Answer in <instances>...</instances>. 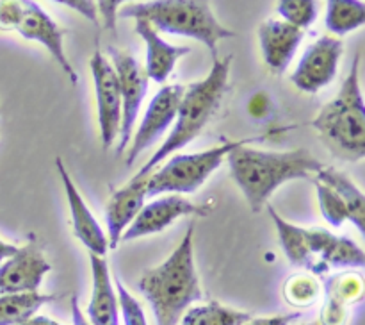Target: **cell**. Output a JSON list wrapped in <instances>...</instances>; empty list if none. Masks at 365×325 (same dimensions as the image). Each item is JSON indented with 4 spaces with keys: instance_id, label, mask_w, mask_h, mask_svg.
<instances>
[{
    "instance_id": "cell-1",
    "label": "cell",
    "mask_w": 365,
    "mask_h": 325,
    "mask_svg": "<svg viewBox=\"0 0 365 325\" xmlns=\"http://www.w3.org/2000/svg\"><path fill=\"white\" fill-rule=\"evenodd\" d=\"M230 175L241 188L253 213H260L267 206L274 191L294 179H309L323 170V163L307 149L257 150L242 145L227 156Z\"/></svg>"
},
{
    "instance_id": "cell-2",
    "label": "cell",
    "mask_w": 365,
    "mask_h": 325,
    "mask_svg": "<svg viewBox=\"0 0 365 325\" xmlns=\"http://www.w3.org/2000/svg\"><path fill=\"white\" fill-rule=\"evenodd\" d=\"M195 221L187 225L184 238L159 266L143 271L138 289L152 306L157 325H178L192 302L203 299L195 266Z\"/></svg>"
},
{
    "instance_id": "cell-3",
    "label": "cell",
    "mask_w": 365,
    "mask_h": 325,
    "mask_svg": "<svg viewBox=\"0 0 365 325\" xmlns=\"http://www.w3.org/2000/svg\"><path fill=\"white\" fill-rule=\"evenodd\" d=\"M232 59H234L232 56H225L223 59L217 57L205 79L192 82L187 88H184V95H182L170 136L159 146V150H155V154L150 157L148 163L135 174L138 177H148L160 161L189 145L209 125V121L220 109L225 93L228 89V74H230Z\"/></svg>"
},
{
    "instance_id": "cell-4",
    "label": "cell",
    "mask_w": 365,
    "mask_h": 325,
    "mask_svg": "<svg viewBox=\"0 0 365 325\" xmlns=\"http://www.w3.org/2000/svg\"><path fill=\"white\" fill-rule=\"evenodd\" d=\"M321 141L331 154L344 161H360L365 156V104L360 89V54H355L341 91L312 120Z\"/></svg>"
},
{
    "instance_id": "cell-5",
    "label": "cell",
    "mask_w": 365,
    "mask_h": 325,
    "mask_svg": "<svg viewBox=\"0 0 365 325\" xmlns=\"http://www.w3.org/2000/svg\"><path fill=\"white\" fill-rule=\"evenodd\" d=\"M118 16L143 20L152 25L157 32L163 31L198 39L209 46L212 61L217 59V41L237 36V32L217 21L209 2H200V0L134 2L120 7Z\"/></svg>"
},
{
    "instance_id": "cell-6",
    "label": "cell",
    "mask_w": 365,
    "mask_h": 325,
    "mask_svg": "<svg viewBox=\"0 0 365 325\" xmlns=\"http://www.w3.org/2000/svg\"><path fill=\"white\" fill-rule=\"evenodd\" d=\"M259 138H246L239 141L225 139L214 149L195 154H177L171 157L163 168L148 175L146 182V196H159L163 193H192L223 164L228 154L234 149L255 141Z\"/></svg>"
},
{
    "instance_id": "cell-7",
    "label": "cell",
    "mask_w": 365,
    "mask_h": 325,
    "mask_svg": "<svg viewBox=\"0 0 365 325\" xmlns=\"http://www.w3.org/2000/svg\"><path fill=\"white\" fill-rule=\"evenodd\" d=\"M107 50H109L110 64H113L114 71H116L118 84H120L121 124L120 132H118L120 141H118L116 154L121 156L132 139V132H134L139 109H141L146 91H148L150 79L146 75L145 66L130 52L116 49V46H109Z\"/></svg>"
},
{
    "instance_id": "cell-8",
    "label": "cell",
    "mask_w": 365,
    "mask_h": 325,
    "mask_svg": "<svg viewBox=\"0 0 365 325\" xmlns=\"http://www.w3.org/2000/svg\"><path fill=\"white\" fill-rule=\"evenodd\" d=\"M182 95H184V86L180 84L164 86L155 93L152 102L148 104V109L143 116L141 125L138 127L135 134H132L130 149L127 150V157H125L127 168L134 166L138 157L148 146H152L166 132L170 125L175 124Z\"/></svg>"
},
{
    "instance_id": "cell-9",
    "label": "cell",
    "mask_w": 365,
    "mask_h": 325,
    "mask_svg": "<svg viewBox=\"0 0 365 325\" xmlns=\"http://www.w3.org/2000/svg\"><path fill=\"white\" fill-rule=\"evenodd\" d=\"M89 68H91L93 82H95L100 138H102L103 150H109L114 139L118 138L121 124L120 84H118V77L113 64L103 56L98 45H96L91 59H89Z\"/></svg>"
},
{
    "instance_id": "cell-10",
    "label": "cell",
    "mask_w": 365,
    "mask_h": 325,
    "mask_svg": "<svg viewBox=\"0 0 365 325\" xmlns=\"http://www.w3.org/2000/svg\"><path fill=\"white\" fill-rule=\"evenodd\" d=\"M344 43L335 36H321L305 50L291 81L303 93H317L337 75Z\"/></svg>"
},
{
    "instance_id": "cell-11",
    "label": "cell",
    "mask_w": 365,
    "mask_h": 325,
    "mask_svg": "<svg viewBox=\"0 0 365 325\" xmlns=\"http://www.w3.org/2000/svg\"><path fill=\"white\" fill-rule=\"evenodd\" d=\"M210 213H212V207L209 204H195L182 195L160 196V199L143 206L130 227L123 232L121 241H132V239L143 238V236L157 234L182 216L205 218Z\"/></svg>"
},
{
    "instance_id": "cell-12",
    "label": "cell",
    "mask_w": 365,
    "mask_h": 325,
    "mask_svg": "<svg viewBox=\"0 0 365 325\" xmlns=\"http://www.w3.org/2000/svg\"><path fill=\"white\" fill-rule=\"evenodd\" d=\"M14 31L24 39L41 43L48 50L50 56L57 61V64L63 68V71L70 79L71 84H77L78 75L73 70L70 61H68L66 50H64L66 29L59 27L57 21L38 2H32V0H24L21 2V16Z\"/></svg>"
},
{
    "instance_id": "cell-13",
    "label": "cell",
    "mask_w": 365,
    "mask_h": 325,
    "mask_svg": "<svg viewBox=\"0 0 365 325\" xmlns=\"http://www.w3.org/2000/svg\"><path fill=\"white\" fill-rule=\"evenodd\" d=\"M52 264L45 259L38 238L29 234V241L0 264V295L36 293Z\"/></svg>"
},
{
    "instance_id": "cell-14",
    "label": "cell",
    "mask_w": 365,
    "mask_h": 325,
    "mask_svg": "<svg viewBox=\"0 0 365 325\" xmlns=\"http://www.w3.org/2000/svg\"><path fill=\"white\" fill-rule=\"evenodd\" d=\"M56 168L57 174H59L61 177V182H63L64 186L68 206H70L71 227H73L75 238L89 250V254L103 257L107 249H109L107 234L103 232V229L100 227V224L96 221V218L93 216L91 211H89L88 204L82 199L81 191H78L77 186L73 184V181H71L70 174H68L66 170V164L63 163L61 157H56Z\"/></svg>"
},
{
    "instance_id": "cell-15",
    "label": "cell",
    "mask_w": 365,
    "mask_h": 325,
    "mask_svg": "<svg viewBox=\"0 0 365 325\" xmlns=\"http://www.w3.org/2000/svg\"><path fill=\"white\" fill-rule=\"evenodd\" d=\"M146 182H148V177L134 175L123 188L116 189L107 202L106 224L107 231H109L107 234L109 249H116L123 232L130 227V224L145 206Z\"/></svg>"
},
{
    "instance_id": "cell-16",
    "label": "cell",
    "mask_w": 365,
    "mask_h": 325,
    "mask_svg": "<svg viewBox=\"0 0 365 325\" xmlns=\"http://www.w3.org/2000/svg\"><path fill=\"white\" fill-rule=\"evenodd\" d=\"M305 31L278 18H269L259 27L260 49L266 64L273 74L282 75L291 64Z\"/></svg>"
},
{
    "instance_id": "cell-17",
    "label": "cell",
    "mask_w": 365,
    "mask_h": 325,
    "mask_svg": "<svg viewBox=\"0 0 365 325\" xmlns=\"http://www.w3.org/2000/svg\"><path fill=\"white\" fill-rule=\"evenodd\" d=\"M93 275V291L88 306L91 325H120V304L110 282L109 264L103 257L89 254Z\"/></svg>"
},
{
    "instance_id": "cell-18",
    "label": "cell",
    "mask_w": 365,
    "mask_h": 325,
    "mask_svg": "<svg viewBox=\"0 0 365 325\" xmlns=\"http://www.w3.org/2000/svg\"><path fill=\"white\" fill-rule=\"evenodd\" d=\"M134 31L145 39L146 43V66L145 71L148 79L155 82H164L173 71L175 64L180 57L191 52V46H177L164 41L159 32L150 24L143 20H135Z\"/></svg>"
},
{
    "instance_id": "cell-19",
    "label": "cell",
    "mask_w": 365,
    "mask_h": 325,
    "mask_svg": "<svg viewBox=\"0 0 365 325\" xmlns=\"http://www.w3.org/2000/svg\"><path fill=\"white\" fill-rule=\"evenodd\" d=\"M328 300L321 313L319 325H346L348 320V304L362 299V275L342 274L328 281Z\"/></svg>"
},
{
    "instance_id": "cell-20",
    "label": "cell",
    "mask_w": 365,
    "mask_h": 325,
    "mask_svg": "<svg viewBox=\"0 0 365 325\" xmlns=\"http://www.w3.org/2000/svg\"><path fill=\"white\" fill-rule=\"evenodd\" d=\"M316 181L327 184L341 196L342 202L348 207L349 220L356 225L360 234H365V199L362 189L337 168H323L317 174Z\"/></svg>"
},
{
    "instance_id": "cell-21",
    "label": "cell",
    "mask_w": 365,
    "mask_h": 325,
    "mask_svg": "<svg viewBox=\"0 0 365 325\" xmlns=\"http://www.w3.org/2000/svg\"><path fill=\"white\" fill-rule=\"evenodd\" d=\"M266 209L269 213L271 220H273L274 227H277L278 238H280L282 249H284V254L287 256V259L292 264H296V266H316L312 259V254L309 250V243H307V229L298 227V225L291 224L285 218H282L277 213V209L273 206H269V204L266 206Z\"/></svg>"
},
{
    "instance_id": "cell-22",
    "label": "cell",
    "mask_w": 365,
    "mask_h": 325,
    "mask_svg": "<svg viewBox=\"0 0 365 325\" xmlns=\"http://www.w3.org/2000/svg\"><path fill=\"white\" fill-rule=\"evenodd\" d=\"M59 296L48 293H9L0 295V325H20L34 316L43 306Z\"/></svg>"
},
{
    "instance_id": "cell-23",
    "label": "cell",
    "mask_w": 365,
    "mask_h": 325,
    "mask_svg": "<svg viewBox=\"0 0 365 325\" xmlns=\"http://www.w3.org/2000/svg\"><path fill=\"white\" fill-rule=\"evenodd\" d=\"M252 318V314L246 311L234 309L223 306L217 300H210L203 306L189 307L180 318V325H245Z\"/></svg>"
},
{
    "instance_id": "cell-24",
    "label": "cell",
    "mask_w": 365,
    "mask_h": 325,
    "mask_svg": "<svg viewBox=\"0 0 365 325\" xmlns=\"http://www.w3.org/2000/svg\"><path fill=\"white\" fill-rule=\"evenodd\" d=\"M327 6L324 21L334 34L344 36L365 24V6L360 0H330Z\"/></svg>"
},
{
    "instance_id": "cell-25",
    "label": "cell",
    "mask_w": 365,
    "mask_h": 325,
    "mask_svg": "<svg viewBox=\"0 0 365 325\" xmlns=\"http://www.w3.org/2000/svg\"><path fill=\"white\" fill-rule=\"evenodd\" d=\"M328 266H364L365 254L353 239L346 236H334L328 249L319 256V263Z\"/></svg>"
},
{
    "instance_id": "cell-26",
    "label": "cell",
    "mask_w": 365,
    "mask_h": 325,
    "mask_svg": "<svg viewBox=\"0 0 365 325\" xmlns=\"http://www.w3.org/2000/svg\"><path fill=\"white\" fill-rule=\"evenodd\" d=\"M321 295V284L314 275H292L284 286L287 304L294 307H310Z\"/></svg>"
},
{
    "instance_id": "cell-27",
    "label": "cell",
    "mask_w": 365,
    "mask_h": 325,
    "mask_svg": "<svg viewBox=\"0 0 365 325\" xmlns=\"http://www.w3.org/2000/svg\"><path fill=\"white\" fill-rule=\"evenodd\" d=\"M277 11L284 21L302 31L309 29L317 18V6L314 0H280Z\"/></svg>"
},
{
    "instance_id": "cell-28",
    "label": "cell",
    "mask_w": 365,
    "mask_h": 325,
    "mask_svg": "<svg viewBox=\"0 0 365 325\" xmlns=\"http://www.w3.org/2000/svg\"><path fill=\"white\" fill-rule=\"evenodd\" d=\"M314 186H316L317 200H319V207L323 216L327 218V221H330L334 227H341L344 221L349 220V213L346 204L342 202V199L334 191V189L328 188L323 182L314 179Z\"/></svg>"
},
{
    "instance_id": "cell-29",
    "label": "cell",
    "mask_w": 365,
    "mask_h": 325,
    "mask_svg": "<svg viewBox=\"0 0 365 325\" xmlns=\"http://www.w3.org/2000/svg\"><path fill=\"white\" fill-rule=\"evenodd\" d=\"M116 295L120 304V313L123 316L125 325H148L143 306L134 295L123 286L121 279L116 277Z\"/></svg>"
},
{
    "instance_id": "cell-30",
    "label": "cell",
    "mask_w": 365,
    "mask_h": 325,
    "mask_svg": "<svg viewBox=\"0 0 365 325\" xmlns=\"http://www.w3.org/2000/svg\"><path fill=\"white\" fill-rule=\"evenodd\" d=\"M21 16V2L2 0L0 2V31H14Z\"/></svg>"
},
{
    "instance_id": "cell-31",
    "label": "cell",
    "mask_w": 365,
    "mask_h": 325,
    "mask_svg": "<svg viewBox=\"0 0 365 325\" xmlns=\"http://www.w3.org/2000/svg\"><path fill=\"white\" fill-rule=\"evenodd\" d=\"M120 6H123L121 0H102V2H96V9H98L102 21H106V29L110 31L113 34H116V18ZM98 16V18H100Z\"/></svg>"
},
{
    "instance_id": "cell-32",
    "label": "cell",
    "mask_w": 365,
    "mask_h": 325,
    "mask_svg": "<svg viewBox=\"0 0 365 325\" xmlns=\"http://www.w3.org/2000/svg\"><path fill=\"white\" fill-rule=\"evenodd\" d=\"M59 4L70 7V9L77 11V13L84 14L96 29L100 27L98 9H96V2H89V0H59Z\"/></svg>"
},
{
    "instance_id": "cell-33",
    "label": "cell",
    "mask_w": 365,
    "mask_h": 325,
    "mask_svg": "<svg viewBox=\"0 0 365 325\" xmlns=\"http://www.w3.org/2000/svg\"><path fill=\"white\" fill-rule=\"evenodd\" d=\"M273 109V104H271L269 95L266 91H259L257 95H253L248 102V113L252 114L257 120H262V118L269 116V111Z\"/></svg>"
},
{
    "instance_id": "cell-34",
    "label": "cell",
    "mask_w": 365,
    "mask_h": 325,
    "mask_svg": "<svg viewBox=\"0 0 365 325\" xmlns=\"http://www.w3.org/2000/svg\"><path fill=\"white\" fill-rule=\"evenodd\" d=\"M302 316L299 313H289V314H274V316H262V318H252L246 321L245 325H291L292 321L298 320Z\"/></svg>"
},
{
    "instance_id": "cell-35",
    "label": "cell",
    "mask_w": 365,
    "mask_h": 325,
    "mask_svg": "<svg viewBox=\"0 0 365 325\" xmlns=\"http://www.w3.org/2000/svg\"><path fill=\"white\" fill-rule=\"evenodd\" d=\"M70 306H71V321H73V325H91L89 324V320H86L84 313L81 311V306H78V296L71 295L70 299Z\"/></svg>"
},
{
    "instance_id": "cell-36",
    "label": "cell",
    "mask_w": 365,
    "mask_h": 325,
    "mask_svg": "<svg viewBox=\"0 0 365 325\" xmlns=\"http://www.w3.org/2000/svg\"><path fill=\"white\" fill-rule=\"evenodd\" d=\"M16 250H18L16 245H13V243H7V241H4V239H0V264H2L6 259H9V257L13 256Z\"/></svg>"
},
{
    "instance_id": "cell-37",
    "label": "cell",
    "mask_w": 365,
    "mask_h": 325,
    "mask_svg": "<svg viewBox=\"0 0 365 325\" xmlns=\"http://www.w3.org/2000/svg\"><path fill=\"white\" fill-rule=\"evenodd\" d=\"M20 325H61L59 321L52 320V318L48 316H39V314H34L32 318H29L27 321H24V324Z\"/></svg>"
},
{
    "instance_id": "cell-38",
    "label": "cell",
    "mask_w": 365,
    "mask_h": 325,
    "mask_svg": "<svg viewBox=\"0 0 365 325\" xmlns=\"http://www.w3.org/2000/svg\"><path fill=\"white\" fill-rule=\"evenodd\" d=\"M305 325H319V324H305Z\"/></svg>"
}]
</instances>
